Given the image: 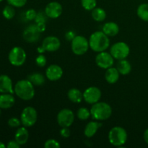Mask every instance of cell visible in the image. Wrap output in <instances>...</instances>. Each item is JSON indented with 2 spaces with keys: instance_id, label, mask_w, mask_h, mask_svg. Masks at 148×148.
<instances>
[{
  "instance_id": "cell-3",
  "label": "cell",
  "mask_w": 148,
  "mask_h": 148,
  "mask_svg": "<svg viewBox=\"0 0 148 148\" xmlns=\"http://www.w3.org/2000/svg\"><path fill=\"white\" fill-rule=\"evenodd\" d=\"M91 116L96 121H106L111 117L112 108L106 102H99L92 104L90 108Z\"/></svg>"
},
{
  "instance_id": "cell-36",
  "label": "cell",
  "mask_w": 148,
  "mask_h": 148,
  "mask_svg": "<svg viewBox=\"0 0 148 148\" xmlns=\"http://www.w3.org/2000/svg\"><path fill=\"white\" fill-rule=\"evenodd\" d=\"M60 135L64 138H68L70 136V130H69V127H62Z\"/></svg>"
},
{
  "instance_id": "cell-11",
  "label": "cell",
  "mask_w": 148,
  "mask_h": 148,
  "mask_svg": "<svg viewBox=\"0 0 148 148\" xmlns=\"http://www.w3.org/2000/svg\"><path fill=\"white\" fill-rule=\"evenodd\" d=\"M102 92L97 87H89L83 92V99L88 104H95L101 100Z\"/></svg>"
},
{
  "instance_id": "cell-29",
  "label": "cell",
  "mask_w": 148,
  "mask_h": 148,
  "mask_svg": "<svg viewBox=\"0 0 148 148\" xmlns=\"http://www.w3.org/2000/svg\"><path fill=\"white\" fill-rule=\"evenodd\" d=\"M81 4L85 10L92 11L96 7L97 0H81Z\"/></svg>"
},
{
  "instance_id": "cell-1",
  "label": "cell",
  "mask_w": 148,
  "mask_h": 148,
  "mask_svg": "<svg viewBox=\"0 0 148 148\" xmlns=\"http://www.w3.org/2000/svg\"><path fill=\"white\" fill-rule=\"evenodd\" d=\"M89 45L93 51L99 53L105 51L109 48L110 40L103 31H96L90 36Z\"/></svg>"
},
{
  "instance_id": "cell-12",
  "label": "cell",
  "mask_w": 148,
  "mask_h": 148,
  "mask_svg": "<svg viewBox=\"0 0 148 148\" xmlns=\"http://www.w3.org/2000/svg\"><path fill=\"white\" fill-rule=\"evenodd\" d=\"M95 63L101 69H107L113 66L114 63V58L108 52H99L95 57Z\"/></svg>"
},
{
  "instance_id": "cell-8",
  "label": "cell",
  "mask_w": 148,
  "mask_h": 148,
  "mask_svg": "<svg viewBox=\"0 0 148 148\" xmlns=\"http://www.w3.org/2000/svg\"><path fill=\"white\" fill-rule=\"evenodd\" d=\"M38 114L36 108L32 106H27L23 110L20 115L22 124L25 127H31L37 121Z\"/></svg>"
},
{
  "instance_id": "cell-20",
  "label": "cell",
  "mask_w": 148,
  "mask_h": 148,
  "mask_svg": "<svg viewBox=\"0 0 148 148\" xmlns=\"http://www.w3.org/2000/svg\"><path fill=\"white\" fill-rule=\"evenodd\" d=\"M103 32L108 37H114L119 33V27L114 22H108L103 25Z\"/></svg>"
},
{
  "instance_id": "cell-18",
  "label": "cell",
  "mask_w": 148,
  "mask_h": 148,
  "mask_svg": "<svg viewBox=\"0 0 148 148\" xmlns=\"http://www.w3.org/2000/svg\"><path fill=\"white\" fill-rule=\"evenodd\" d=\"M15 99L12 94L2 93L0 95V108L2 109H9L14 106Z\"/></svg>"
},
{
  "instance_id": "cell-25",
  "label": "cell",
  "mask_w": 148,
  "mask_h": 148,
  "mask_svg": "<svg viewBox=\"0 0 148 148\" xmlns=\"http://www.w3.org/2000/svg\"><path fill=\"white\" fill-rule=\"evenodd\" d=\"M92 17L95 21L102 22L106 18V12L101 7H95L92 10Z\"/></svg>"
},
{
  "instance_id": "cell-27",
  "label": "cell",
  "mask_w": 148,
  "mask_h": 148,
  "mask_svg": "<svg viewBox=\"0 0 148 148\" xmlns=\"http://www.w3.org/2000/svg\"><path fill=\"white\" fill-rule=\"evenodd\" d=\"M77 116L79 120L85 121L91 116L90 111H89L88 108H85V107H82L78 109L77 112Z\"/></svg>"
},
{
  "instance_id": "cell-26",
  "label": "cell",
  "mask_w": 148,
  "mask_h": 148,
  "mask_svg": "<svg viewBox=\"0 0 148 148\" xmlns=\"http://www.w3.org/2000/svg\"><path fill=\"white\" fill-rule=\"evenodd\" d=\"M137 14L142 20L148 22V4H141L137 10Z\"/></svg>"
},
{
  "instance_id": "cell-37",
  "label": "cell",
  "mask_w": 148,
  "mask_h": 148,
  "mask_svg": "<svg viewBox=\"0 0 148 148\" xmlns=\"http://www.w3.org/2000/svg\"><path fill=\"white\" fill-rule=\"evenodd\" d=\"M20 146L21 145H20L15 140H11V141L9 142L8 144H7V148H19Z\"/></svg>"
},
{
  "instance_id": "cell-13",
  "label": "cell",
  "mask_w": 148,
  "mask_h": 148,
  "mask_svg": "<svg viewBox=\"0 0 148 148\" xmlns=\"http://www.w3.org/2000/svg\"><path fill=\"white\" fill-rule=\"evenodd\" d=\"M44 12L48 17L56 19L62 15L63 12V7L62 4L57 1H51L46 6Z\"/></svg>"
},
{
  "instance_id": "cell-30",
  "label": "cell",
  "mask_w": 148,
  "mask_h": 148,
  "mask_svg": "<svg viewBox=\"0 0 148 148\" xmlns=\"http://www.w3.org/2000/svg\"><path fill=\"white\" fill-rule=\"evenodd\" d=\"M60 147V143L54 139H49L44 143L45 148H59Z\"/></svg>"
},
{
  "instance_id": "cell-40",
  "label": "cell",
  "mask_w": 148,
  "mask_h": 148,
  "mask_svg": "<svg viewBox=\"0 0 148 148\" xmlns=\"http://www.w3.org/2000/svg\"><path fill=\"white\" fill-rule=\"evenodd\" d=\"M143 138H144L145 142L148 145V129L145 131L144 134H143Z\"/></svg>"
},
{
  "instance_id": "cell-6",
  "label": "cell",
  "mask_w": 148,
  "mask_h": 148,
  "mask_svg": "<svg viewBox=\"0 0 148 148\" xmlns=\"http://www.w3.org/2000/svg\"><path fill=\"white\" fill-rule=\"evenodd\" d=\"M27 54L23 48L20 46H15L10 50L9 53V62L12 65L15 66H20L26 61Z\"/></svg>"
},
{
  "instance_id": "cell-5",
  "label": "cell",
  "mask_w": 148,
  "mask_h": 148,
  "mask_svg": "<svg viewBox=\"0 0 148 148\" xmlns=\"http://www.w3.org/2000/svg\"><path fill=\"white\" fill-rule=\"evenodd\" d=\"M90 48L89 40L82 36H76L71 41V49L72 52L77 56L85 54Z\"/></svg>"
},
{
  "instance_id": "cell-34",
  "label": "cell",
  "mask_w": 148,
  "mask_h": 148,
  "mask_svg": "<svg viewBox=\"0 0 148 148\" xmlns=\"http://www.w3.org/2000/svg\"><path fill=\"white\" fill-rule=\"evenodd\" d=\"M21 124V121L16 117H12L8 120V125L12 128L19 127Z\"/></svg>"
},
{
  "instance_id": "cell-19",
  "label": "cell",
  "mask_w": 148,
  "mask_h": 148,
  "mask_svg": "<svg viewBox=\"0 0 148 148\" xmlns=\"http://www.w3.org/2000/svg\"><path fill=\"white\" fill-rule=\"evenodd\" d=\"M29 138V132L27 130V127H20L18 130L16 131L14 134V140L20 145H24L28 141Z\"/></svg>"
},
{
  "instance_id": "cell-28",
  "label": "cell",
  "mask_w": 148,
  "mask_h": 148,
  "mask_svg": "<svg viewBox=\"0 0 148 148\" xmlns=\"http://www.w3.org/2000/svg\"><path fill=\"white\" fill-rule=\"evenodd\" d=\"M3 16L7 20H11L15 15V10H14V7L12 5H7L4 8L2 12Z\"/></svg>"
},
{
  "instance_id": "cell-7",
  "label": "cell",
  "mask_w": 148,
  "mask_h": 148,
  "mask_svg": "<svg viewBox=\"0 0 148 148\" xmlns=\"http://www.w3.org/2000/svg\"><path fill=\"white\" fill-rule=\"evenodd\" d=\"M130 53V46L125 42H117L113 44L110 49V53L116 60L127 59Z\"/></svg>"
},
{
  "instance_id": "cell-41",
  "label": "cell",
  "mask_w": 148,
  "mask_h": 148,
  "mask_svg": "<svg viewBox=\"0 0 148 148\" xmlns=\"http://www.w3.org/2000/svg\"><path fill=\"white\" fill-rule=\"evenodd\" d=\"M6 145L3 143L0 142V148H5Z\"/></svg>"
},
{
  "instance_id": "cell-38",
  "label": "cell",
  "mask_w": 148,
  "mask_h": 148,
  "mask_svg": "<svg viewBox=\"0 0 148 148\" xmlns=\"http://www.w3.org/2000/svg\"><path fill=\"white\" fill-rule=\"evenodd\" d=\"M75 33L74 31H72V30H69V31L66 32V35H65V38H66V39L67 40H70V41H72V40H73L74 38L75 37Z\"/></svg>"
},
{
  "instance_id": "cell-14",
  "label": "cell",
  "mask_w": 148,
  "mask_h": 148,
  "mask_svg": "<svg viewBox=\"0 0 148 148\" xmlns=\"http://www.w3.org/2000/svg\"><path fill=\"white\" fill-rule=\"evenodd\" d=\"M40 33L36 25H31L24 30L23 36L24 40L27 43H35L39 40Z\"/></svg>"
},
{
  "instance_id": "cell-42",
  "label": "cell",
  "mask_w": 148,
  "mask_h": 148,
  "mask_svg": "<svg viewBox=\"0 0 148 148\" xmlns=\"http://www.w3.org/2000/svg\"><path fill=\"white\" fill-rule=\"evenodd\" d=\"M0 114H1V108H0Z\"/></svg>"
},
{
  "instance_id": "cell-23",
  "label": "cell",
  "mask_w": 148,
  "mask_h": 148,
  "mask_svg": "<svg viewBox=\"0 0 148 148\" xmlns=\"http://www.w3.org/2000/svg\"><path fill=\"white\" fill-rule=\"evenodd\" d=\"M27 79L33 84L34 86H41L45 83L46 77L43 75L39 72H34L27 76Z\"/></svg>"
},
{
  "instance_id": "cell-4",
  "label": "cell",
  "mask_w": 148,
  "mask_h": 148,
  "mask_svg": "<svg viewBox=\"0 0 148 148\" xmlns=\"http://www.w3.org/2000/svg\"><path fill=\"white\" fill-rule=\"evenodd\" d=\"M127 132L123 127H114L108 133V140L112 145L115 147H121L127 143Z\"/></svg>"
},
{
  "instance_id": "cell-16",
  "label": "cell",
  "mask_w": 148,
  "mask_h": 148,
  "mask_svg": "<svg viewBox=\"0 0 148 148\" xmlns=\"http://www.w3.org/2000/svg\"><path fill=\"white\" fill-rule=\"evenodd\" d=\"M0 92L10 94H13L14 92L13 90L12 81L10 77L6 75H0Z\"/></svg>"
},
{
  "instance_id": "cell-43",
  "label": "cell",
  "mask_w": 148,
  "mask_h": 148,
  "mask_svg": "<svg viewBox=\"0 0 148 148\" xmlns=\"http://www.w3.org/2000/svg\"><path fill=\"white\" fill-rule=\"evenodd\" d=\"M3 1V0H0V2H1V1Z\"/></svg>"
},
{
  "instance_id": "cell-9",
  "label": "cell",
  "mask_w": 148,
  "mask_h": 148,
  "mask_svg": "<svg viewBox=\"0 0 148 148\" xmlns=\"http://www.w3.org/2000/svg\"><path fill=\"white\" fill-rule=\"evenodd\" d=\"M61 46V41L56 36H48L43 39L42 46L38 48V52L43 53V52H54L59 50Z\"/></svg>"
},
{
  "instance_id": "cell-10",
  "label": "cell",
  "mask_w": 148,
  "mask_h": 148,
  "mask_svg": "<svg viewBox=\"0 0 148 148\" xmlns=\"http://www.w3.org/2000/svg\"><path fill=\"white\" fill-rule=\"evenodd\" d=\"M56 119L61 127H69L75 121V114L72 110L64 108L57 114Z\"/></svg>"
},
{
  "instance_id": "cell-21",
  "label": "cell",
  "mask_w": 148,
  "mask_h": 148,
  "mask_svg": "<svg viewBox=\"0 0 148 148\" xmlns=\"http://www.w3.org/2000/svg\"><path fill=\"white\" fill-rule=\"evenodd\" d=\"M120 77V73L116 69V67L108 68L106 69L105 73V79L106 82L109 84H114L119 80Z\"/></svg>"
},
{
  "instance_id": "cell-2",
  "label": "cell",
  "mask_w": 148,
  "mask_h": 148,
  "mask_svg": "<svg viewBox=\"0 0 148 148\" xmlns=\"http://www.w3.org/2000/svg\"><path fill=\"white\" fill-rule=\"evenodd\" d=\"M14 93L23 101H30L35 96L34 85L28 79L19 80L14 85Z\"/></svg>"
},
{
  "instance_id": "cell-22",
  "label": "cell",
  "mask_w": 148,
  "mask_h": 148,
  "mask_svg": "<svg viewBox=\"0 0 148 148\" xmlns=\"http://www.w3.org/2000/svg\"><path fill=\"white\" fill-rule=\"evenodd\" d=\"M116 69L119 72L120 75H127L131 72L132 65L130 62L126 59H121V60H119V62H117Z\"/></svg>"
},
{
  "instance_id": "cell-39",
  "label": "cell",
  "mask_w": 148,
  "mask_h": 148,
  "mask_svg": "<svg viewBox=\"0 0 148 148\" xmlns=\"http://www.w3.org/2000/svg\"><path fill=\"white\" fill-rule=\"evenodd\" d=\"M36 26L40 33H43L46 30V23H36Z\"/></svg>"
},
{
  "instance_id": "cell-17",
  "label": "cell",
  "mask_w": 148,
  "mask_h": 148,
  "mask_svg": "<svg viewBox=\"0 0 148 148\" xmlns=\"http://www.w3.org/2000/svg\"><path fill=\"white\" fill-rule=\"evenodd\" d=\"M102 127V124L99 121H90L85 127L84 130V134L88 138H91L97 133L100 127Z\"/></svg>"
},
{
  "instance_id": "cell-32",
  "label": "cell",
  "mask_w": 148,
  "mask_h": 148,
  "mask_svg": "<svg viewBox=\"0 0 148 148\" xmlns=\"http://www.w3.org/2000/svg\"><path fill=\"white\" fill-rule=\"evenodd\" d=\"M48 16L46 15V12H40L37 13L36 14V19H35V21L36 23H46L47 21Z\"/></svg>"
},
{
  "instance_id": "cell-33",
  "label": "cell",
  "mask_w": 148,
  "mask_h": 148,
  "mask_svg": "<svg viewBox=\"0 0 148 148\" xmlns=\"http://www.w3.org/2000/svg\"><path fill=\"white\" fill-rule=\"evenodd\" d=\"M46 58L44 55L40 54L36 59V64L40 67H43L46 64Z\"/></svg>"
},
{
  "instance_id": "cell-15",
  "label": "cell",
  "mask_w": 148,
  "mask_h": 148,
  "mask_svg": "<svg viewBox=\"0 0 148 148\" xmlns=\"http://www.w3.org/2000/svg\"><path fill=\"white\" fill-rule=\"evenodd\" d=\"M63 76V69L57 64H51L46 70V77L50 81H57Z\"/></svg>"
},
{
  "instance_id": "cell-31",
  "label": "cell",
  "mask_w": 148,
  "mask_h": 148,
  "mask_svg": "<svg viewBox=\"0 0 148 148\" xmlns=\"http://www.w3.org/2000/svg\"><path fill=\"white\" fill-rule=\"evenodd\" d=\"M9 4L14 7H23L27 3V0H7Z\"/></svg>"
},
{
  "instance_id": "cell-24",
  "label": "cell",
  "mask_w": 148,
  "mask_h": 148,
  "mask_svg": "<svg viewBox=\"0 0 148 148\" xmlns=\"http://www.w3.org/2000/svg\"><path fill=\"white\" fill-rule=\"evenodd\" d=\"M68 98L75 103H79L83 99V93L77 88H72L67 93Z\"/></svg>"
},
{
  "instance_id": "cell-35",
  "label": "cell",
  "mask_w": 148,
  "mask_h": 148,
  "mask_svg": "<svg viewBox=\"0 0 148 148\" xmlns=\"http://www.w3.org/2000/svg\"><path fill=\"white\" fill-rule=\"evenodd\" d=\"M37 12L33 9H30L25 12V17L28 20H33L36 19Z\"/></svg>"
}]
</instances>
